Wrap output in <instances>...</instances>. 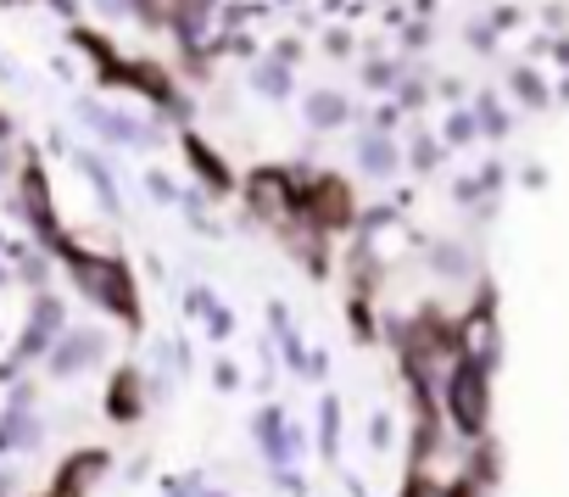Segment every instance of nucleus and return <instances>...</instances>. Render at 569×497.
Masks as SVG:
<instances>
[{
    "label": "nucleus",
    "mask_w": 569,
    "mask_h": 497,
    "mask_svg": "<svg viewBox=\"0 0 569 497\" xmlns=\"http://www.w3.org/2000/svg\"><path fill=\"white\" fill-rule=\"evenodd\" d=\"M0 129H7V123H0Z\"/></svg>",
    "instance_id": "nucleus-1"
}]
</instances>
